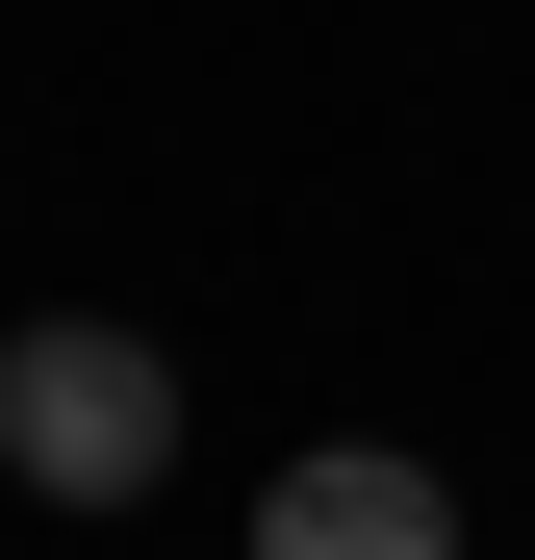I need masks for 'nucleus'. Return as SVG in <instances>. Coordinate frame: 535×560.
<instances>
[{"label":"nucleus","mask_w":535,"mask_h":560,"mask_svg":"<svg viewBox=\"0 0 535 560\" xmlns=\"http://www.w3.org/2000/svg\"><path fill=\"white\" fill-rule=\"evenodd\" d=\"M0 458H26L51 510H128L153 458H178V357H153V331H77V306L0 331Z\"/></svg>","instance_id":"f257e3e1"},{"label":"nucleus","mask_w":535,"mask_h":560,"mask_svg":"<svg viewBox=\"0 0 535 560\" xmlns=\"http://www.w3.org/2000/svg\"><path fill=\"white\" fill-rule=\"evenodd\" d=\"M255 560H460V485H433L408 433H306L281 485H255Z\"/></svg>","instance_id":"f03ea898"}]
</instances>
